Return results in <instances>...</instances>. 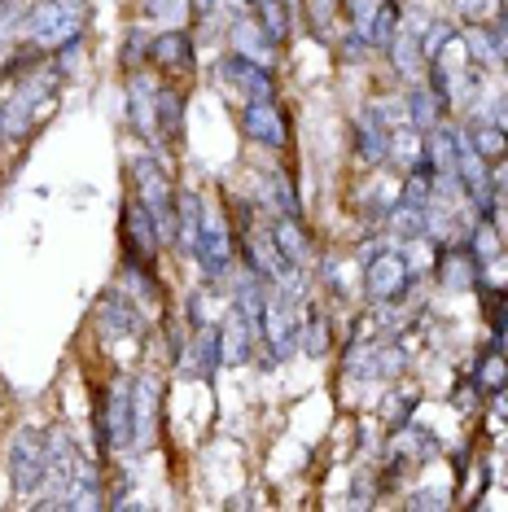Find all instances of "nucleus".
Instances as JSON below:
<instances>
[{
	"instance_id": "1",
	"label": "nucleus",
	"mask_w": 508,
	"mask_h": 512,
	"mask_svg": "<svg viewBox=\"0 0 508 512\" xmlns=\"http://www.w3.org/2000/svg\"><path fill=\"white\" fill-rule=\"evenodd\" d=\"M84 18H88V5L84 0H36L31 14L22 18V31L36 49H62L84 36Z\"/></svg>"
},
{
	"instance_id": "2",
	"label": "nucleus",
	"mask_w": 508,
	"mask_h": 512,
	"mask_svg": "<svg viewBox=\"0 0 508 512\" xmlns=\"http://www.w3.org/2000/svg\"><path fill=\"white\" fill-rule=\"evenodd\" d=\"M132 176H136V197L149 206V215L163 228V241L176 246V189H171V180L163 176V167H158L154 158H136Z\"/></svg>"
},
{
	"instance_id": "3",
	"label": "nucleus",
	"mask_w": 508,
	"mask_h": 512,
	"mask_svg": "<svg viewBox=\"0 0 508 512\" xmlns=\"http://www.w3.org/2000/svg\"><path fill=\"white\" fill-rule=\"evenodd\" d=\"M44 464H49V434L18 429L14 447H9V477H14V491L22 499L36 495V486H44Z\"/></svg>"
},
{
	"instance_id": "4",
	"label": "nucleus",
	"mask_w": 508,
	"mask_h": 512,
	"mask_svg": "<svg viewBox=\"0 0 508 512\" xmlns=\"http://www.w3.org/2000/svg\"><path fill=\"white\" fill-rule=\"evenodd\" d=\"M84 456H79V447L71 442V434H49V464H44V508H66V495H71L75 486V473Z\"/></svg>"
},
{
	"instance_id": "5",
	"label": "nucleus",
	"mask_w": 508,
	"mask_h": 512,
	"mask_svg": "<svg viewBox=\"0 0 508 512\" xmlns=\"http://www.w3.org/2000/svg\"><path fill=\"white\" fill-rule=\"evenodd\" d=\"M412 285V263L403 250H381L364 267V294L373 302H399Z\"/></svg>"
},
{
	"instance_id": "6",
	"label": "nucleus",
	"mask_w": 508,
	"mask_h": 512,
	"mask_svg": "<svg viewBox=\"0 0 508 512\" xmlns=\"http://www.w3.org/2000/svg\"><path fill=\"white\" fill-rule=\"evenodd\" d=\"M158 246H163V228H158V219L149 215V206L136 197V202L123 211V254H127V263L154 267Z\"/></svg>"
},
{
	"instance_id": "7",
	"label": "nucleus",
	"mask_w": 508,
	"mask_h": 512,
	"mask_svg": "<svg viewBox=\"0 0 508 512\" xmlns=\"http://www.w3.org/2000/svg\"><path fill=\"white\" fill-rule=\"evenodd\" d=\"M263 342L272 351V364H285L298 342H303V324H298V311L290 307L285 294H268V307H263Z\"/></svg>"
},
{
	"instance_id": "8",
	"label": "nucleus",
	"mask_w": 508,
	"mask_h": 512,
	"mask_svg": "<svg viewBox=\"0 0 508 512\" xmlns=\"http://www.w3.org/2000/svg\"><path fill=\"white\" fill-rule=\"evenodd\" d=\"M193 259L202 263V276H206V281H224V276L233 272V237H228V224H224V219L206 215Z\"/></svg>"
},
{
	"instance_id": "9",
	"label": "nucleus",
	"mask_w": 508,
	"mask_h": 512,
	"mask_svg": "<svg viewBox=\"0 0 508 512\" xmlns=\"http://www.w3.org/2000/svg\"><path fill=\"white\" fill-rule=\"evenodd\" d=\"M219 71H224V79L246 101H272L276 97V79L268 71V62H254V57H246V53H228Z\"/></svg>"
},
{
	"instance_id": "10",
	"label": "nucleus",
	"mask_w": 508,
	"mask_h": 512,
	"mask_svg": "<svg viewBox=\"0 0 508 512\" xmlns=\"http://www.w3.org/2000/svg\"><path fill=\"white\" fill-rule=\"evenodd\" d=\"M241 127H246V136L254 145L285 149V141H290V132H285V114L276 110V101H246Z\"/></svg>"
},
{
	"instance_id": "11",
	"label": "nucleus",
	"mask_w": 508,
	"mask_h": 512,
	"mask_svg": "<svg viewBox=\"0 0 508 512\" xmlns=\"http://www.w3.org/2000/svg\"><path fill=\"white\" fill-rule=\"evenodd\" d=\"M101 438H106V447H114V451L132 447V386H123V381L106 394V407H101Z\"/></svg>"
},
{
	"instance_id": "12",
	"label": "nucleus",
	"mask_w": 508,
	"mask_h": 512,
	"mask_svg": "<svg viewBox=\"0 0 508 512\" xmlns=\"http://www.w3.org/2000/svg\"><path fill=\"white\" fill-rule=\"evenodd\" d=\"M355 149H360V158L368 167H381L390 158V123L381 114V106L360 110V119H355Z\"/></svg>"
},
{
	"instance_id": "13",
	"label": "nucleus",
	"mask_w": 508,
	"mask_h": 512,
	"mask_svg": "<svg viewBox=\"0 0 508 512\" xmlns=\"http://www.w3.org/2000/svg\"><path fill=\"white\" fill-rule=\"evenodd\" d=\"M158 403H163V386L158 377H141L132 386V447H149L158 425Z\"/></svg>"
},
{
	"instance_id": "14",
	"label": "nucleus",
	"mask_w": 508,
	"mask_h": 512,
	"mask_svg": "<svg viewBox=\"0 0 508 512\" xmlns=\"http://www.w3.org/2000/svg\"><path fill=\"white\" fill-rule=\"evenodd\" d=\"M219 359H224V351H219V329L215 324H202L198 337L189 342V351H184V372L189 377H202V381H211L215 377V368H219Z\"/></svg>"
},
{
	"instance_id": "15",
	"label": "nucleus",
	"mask_w": 508,
	"mask_h": 512,
	"mask_svg": "<svg viewBox=\"0 0 508 512\" xmlns=\"http://www.w3.org/2000/svg\"><path fill=\"white\" fill-rule=\"evenodd\" d=\"M97 329L101 337H132V333H141V311L123 294H106L97 307Z\"/></svg>"
},
{
	"instance_id": "16",
	"label": "nucleus",
	"mask_w": 508,
	"mask_h": 512,
	"mask_svg": "<svg viewBox=\"0 0 508 512\" xmlns=\"http://www.w3.org/2000/svg\"><path fill=\"white\" fill-rule=\"evenodd\" d=\"M149 57H154L163 71H189V66H193V40H189V31L167 27L163 36L149 40Z\"/></svg>"
},
{
	"instance_id": "17",
	"label": "nucleus",
	"mask_w": 508,
	"mask_h": 512,
	"mask_svg": "<svg viewBox=\"0 0 508 512\" xmlns=\"http://www.w3.org/2000/svg\"><path fill=\"white\" fill-rule=\"evenodd\" d=\"M202 224H206L202 197L198 193H176V250H184V254L198 250Z\"/></svg>"
},
{
	"instance_id": "18",
	"label": "nucleus",
	"mask_w": 508,
	"mask_h": 512,
	"mask_svg": "<svg viewBox=\"0 0 508 512\" xmlns=\"http://www.w3.org/2000/svg\"><path fill=\"white\" fill-rule=\"evenodd\" d=\"M154 106H158V88L149 84L145 71H132V79H127V114H132V127L141 136L154 132Z\"/></svg>"
},
{
	"instance_id": "19",
	"label": "nucleus",
	"mask_w": 508,
	"mask_h": 512,
	"mask_svg": "<svg viewBox=\"0 0 508 512\" xmlns=\"http://www.w3.org/2000/svg\"><path fill=\"white\" fill-rule=\"evenodd\" d=\"M250 342H254L250 320L233 307L224 316V324H219V351H224V364H246V359H250Z\"/></svg>"
},
{
	"instance_id": "20",
	"label": "nucleus",
	"mask_w": 508,
	"mask_h": 512,
	"mask_svg": "<svg viewBox=\"0 0 508 512\" xmlns=\"http://www.w3.org/2000/svg\"><path fill=\"white\" fill-rule=\"evenodd\" d=\"M31 127H36V106L14 88L0 101V136H5V141H27Z\"/></svg>"
},
{
	"instance_id": "21",
	"label": "nucleus",
	"mask_w": 508,
	"mask_h": 512,
	"mask_svg": "<svg viewBox=\"0 0 508 512\" xmlns=\"http://www.w3.org/2000/svg\"><path fill=\"white\" fill-rule=\"evenodd\" d=\"M386 53L395 57V71H399L403 79H412V84H417V79H421V66H425V53H421V36H417V27H399Z\"/></svg>"
},
{
	"instance_id": "22",
	"label": "nucleus",
	"mask_w": 508,
	"mask_h": 512,
	"mask_svg": "<svg viewBox=\"0 0 508 512\" xmlns=\"http://www.w3.org/2000/svg\"><path fill=\"white\" fill-rule=\"evenodd\" d=\"M443 114H447V106H443V97L434 92V84H417L408 92V119H412L417 132H430V127H438V123H443Z\"/></svg>"
},
{
	"instance_id": "23",
	"label": "nucleus",
	"mask_w": 508,
	"mask_h": 512,
	"mask_svg": "<svg viewBox=\"0 0 508 512\" xmlns=\"http://www.w3.org/2000/svg\"><path fill=\"white\" fill-rule=\"evenodd\" d=\"M272 237H276V246H281V254H285V263H290V267L307 263L311 246H307V232H303V224H298V215H276Z\"/></svg>"
},
{
	"instance_id": "24",
	"label": "nucleus",
	"mask_w": 508,
	"mask_h": 512,
	"mask_svg": "<svg viewBox=\"0 0 508 512\" xmlns=\"http://www.w3.org/2000/svg\"><path fill=\"white\" fill-rule=\"evenodd\" d=\"M390 158L408 171L421 167L425 162V132H417V127H390Z\"/></svg>"
},
{
	"instance_id": "25",
	"label": "nucleus",
	"mask_w": 508,
	"mask_h": 512,
	"mask_svg": "<svg viewBox=\"0 0 508 512\" xmlns=\"http://www.w3.org/2000/svg\"><path fill=\"white\" fill-rule=\"evenodd\" d=\"M395 456L399 460H412V464L430 460L434 456V434H430V429H421V425H399Z\"/></svg>"
},
{
	"instance_id": "26",
	"label": "nucleus",
	"mask_w": 508,
	"mask_h": 512,
	"mask_svg": "<svg viewBox=\"0 0 508 512\" xmlns=\"http://www.w3.org/2000/svg\"><path fill=\"white\" fill-rule=\"evenodd\" d=\"M233 44H237V53L254 57V62H263V57H268V49H276V44L268 40V31L259 27V18H237V27H233Z\"/></svg>"
},
{
	"instance_id": "27",
	"label": "nucleus",
	"mask_w": 508,
	"mask_h": 512,
	"mask_svg": "<svg viewBox=\"0 0 508 512\" xmlns=\"http://www.w3.org/2000/svg\"><path fill=\"white\" fill-rule=\"evenodd\" d=\"M473 267H478V259H473V250H465V246H460L456 254H443V259H438V272H443L447 289H469L473 281H478Z\"/></svg>"
},
{
	"instance_id": "28",
	"label": "nucleus",
	"mask_w": 508,
	"mask_h": 512,
	"mask_svg": "<svg viewBox=\"0 0 508 512\" xmlns=\"http://www.w3.org/2000/svg\"><path fill=\"white\" fill-rule=\"evenodd\" d=\"M395 31H399V9L390 5V0H381V5H377V14H373V22H368V27H364L368 49H390V40H395Z\"/></svg>"
},
{
	"instance_id": "29",
	"label": "nucleus",
	"mask_w": 508,
	"mask_h": 512,
	"mask_svg": "<svg viewBox=\"0 0 508 512\" xmlns=\"http://www.w3.org/2000/svg\"><path fill=\"white\" fill-rule=\"evenodd\" d=\"M154 132H163V141H176L180 136V92L176 88H158Z\"/></svg>"
},
{
	"instance_id": "30",
	"label": "nucleus",
	"mask_w": 508,
	"mask_h": 512,
	"mask_svg": "<svg viewBox=\"0 0 508 512\" xmlns=\"http://www.w3.org/2000/svg\"><path fill=\"white\" fill-rule=\"evenodd\" d=\"M469 145L478 149V154L487 158V162H504V158H508V132H500L495 123H478V127H473V132H469Z\"/></svg>"
},
{
	"instance_id": "31",
	"label": "nucleus",
	"mask_w": 508,
	"mask_h": 512,
	"mask_svg": "<svg viewBox=\"0 0 508 512\" xmlns=\"http://www.w3.org/2000/svg\"><path fill=\"white\" fill-rule=\"evenodd\" d=\"M425 228H430V211H417V206L395 202V211H390V232H395V237L417 241Z\"/></svg>"
},
{
	"instance_id": "32",
	"label": "nucleus",
	"mask_w": 508,
	"mask_h": 512,
	"mask_svg": "<svg viewBox=\"0 0 508 512\" xmlns=\"http://www.w3.org/2000/svg\"><path fill=\"white\" fill-rule=\"evenodd\" d=\"M465 44H469V57L473 66H500V53H495V40H491V27H469L465 31Z\"/></svg>"
},
{
	"instance_id": "33",
	"label": "nucleus",
	"mask_w": 508,
	"mask_h": 512,
	"mask_svg": "<svg viewBox=\"0 0 508 512\" xmlns=\"http://www.w3.org/2000/svg\"><path fill=\"white\" fill-rule=\"evenodd\" d=\"M460 18H465V27H491L495 18L504 14L500 0H456Z\"/></svg>"
},
{
	"instance_id": "34",
	"label": "nucleus",
	"mask_w": 508,
	"mask_h": 512,
	"mask_svg": "<svg viewBox=\"0 0 508 512\" xmlns=\"http://www.w3.org/2000/svg\"><path fill=\"white\" fill-rule=\"evenodd\" d=\"M469 250H473V259H495L500 254V228H495V219H482L478 228H473V237H469Z\"/></svg>"
},
{
	"instance_id": "35",
	"label": "nucleus",
	"mask_w": 508,
	"mask_h": 512,
	"mask_svg": "<svg viewBox=\"0 0 508 512\" xmlns=\"http://www.w3.org/2000/svg\"><path fill=\"white\" fill-rule=\"evenodd\" d=\"M189 9H193V0H145V14L154 22H163V27H180Z\"/></svg>"
},
{
	"instance_id": "36",
	"label": "nucleus",
	"mask_w": 508,
	"mask_h": 512,
	"mask_svg": "<svg viewBox=\"0 0 508 512\" xmlns=\"http://www.w3.org/2000/svg\"><path fill=\"white\" fill-rule=\"evenodd\" d=\"M303 351L311 355V359H325V351H329V320L320 316H307V329H303Z\"/></svg>"
},
{
	"instance_id": "37",
	"label": "nucleus",
	"mask_w": 508,
	"mask_h": 512,
	"mask_svg": "<svg viewBox=\"0 0 508 512\" xmlns=\"http://www.w3.org/2000/svg\"><path fill=\"white\" fill-rule=\"evenodd\" d=\"M263 193H268V202L276 206V211L281 215H298V197H294V189H290V180L281 176V171H276V176L263 184Z\"/></svg>"
},
{
	"instance_id": "38",
	"label": "nucleus",
	"mask_w": 508,
	"mask_h": 512,
	"mask_svg": "<svg viewBox=\"0 0 508 512\" xmlns=\"http://www.w3.org/2000/svg\"><path fill=\"white\" fill-rule=\"evenodd\" d=\"M473 377H478V386H482V390H491V394H495V390H504V386H508V359H504V355H491L487 364L473 372Z\"/></svg>"
},
{
	"instance_id": "39",
	"label": "nucleus",
	"mask_w": 508,
	"mask_h": 512,
	"mask_svg": "<svg viewBox=\"0 0 508 512\" xmlns=\"http://www.w3.org/2000/svg\"><path fill=\"white\" fill-rule=\"evenodd\" d=\"M491 40H495V53H500V66H508V14L491 22Z\"/></svg>"
},
{
	"instance_id": "40",
	"label": "nucleus",
	"mask_w": 508,
	"mask_h": 512,
	"mask_svg": "<svg viewBox=\"0 0 508 512\" xmlns=\"http://www.w3.org/2000/svg\"><path fill=\"white\" fill-rule=\"evenodd\" d=\"M408 407H412V394H403V399H390L386 403V416H390V425H408Z\"/></svg>"
},
{
	"instance_id": "41",
	"label": "nucleus",
	"mask_w": 508,
	"mask_h": 512,
	"mask_svg": "<svg viewBox=\"0 0 508 512\" xmlns=\"http://www.w3.org/2000/svg\"><path fill=\"white\" fill-rule=\"evenodd\" d=\"M408 508H447V495L443 491H421L408 499Z\"/></svg>"
},
{
	"instance_id": "42",
	"label": "nucleus",
	"mask_w": 508,
	"mask_h": 512,
	"mask_svg": "<svg viewBox=\"0 0 508 512\" xmlns=\"http://www.w3.org/2000/svg\"><path fill=\"white\" fill-rule=\"evenodd\" d=\"M491 123L500 127V132H508V97H495V106H491Z\"/></svg>"
},
{
	"instance_id": "43",
	"label": "nucleus",
	"mask_w": 508,
	"mask_h": 512,
	"mask_svg": "<svg viewBox=\"0 0 508 512\" xmlns=\"http://www.w3.org/2000/svg\"><path fill=\"white\" fill-rule=\"evenodd\" d=\"M307 5H311V14H316V18H329L333 9L342 5V0H307Z\"/></svg>"
},
{
	"instance_id": "44",
	"label": "nucleus",
	"mask_w": 508,
	"mask_h": 512,
	"mask_svg": "<svg viewBox=\"0 0 508 512\" xmlns=\"http://www.w3.org/2000/svg\"><path fill=\"white\" fill-rule=\"evenodd\" d=\"M495 412H500L504 421H508V386H504V390H495Z\"/></svg>"
},
{
	"instance_id": "45",
	"label": "nucleus",
	"mask_w": 508,
	"mask_h": 512,
	"mask_svg": "<svg viewBox=\"0 0 508 512\" xmlns=\"http://www.w3.org/2000/svg\"><path fill=\"white\" fill-rule=\"evenodd\" d=\"M215 5H219V0H193V9H198L202 18H211V14H215Z\"/></svg>"
},
{
	"instance_id": "46",
	"label": "nucleus",
	"mask_w": 508,
	"mask_h": 512,
	"mask_svg": "<svg viewBox=\"0 0 508 512\" xmlns=\"http://www.w3.org/2000/svg\"><path fill=\"white\" fill-rule=\"evenodd\" d=\"M0 22H14V9H9V0H0Z\"/></svg>"
},
{
	"instance_id": "47",
	"label": "nucleus",
	"mask_w": 508,
	"mask_h": 512,
	"mask_svg": "<svg viewBox=\"0 0 508 512\" xmlns=\"http://www.w3.org/2000/svg\"><path fill=\"white\" fill-rule=\"evenodd\" d=\"M500 5H504V14H508V0H500Z\"/></svg>"
}]
</instances>
